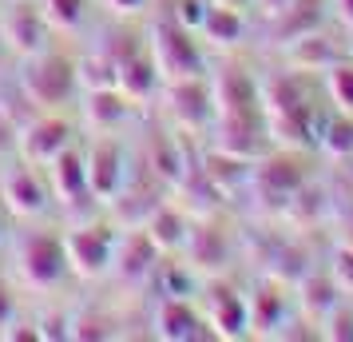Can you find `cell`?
Returning a JSON list of instances; mask_svg holds the SVG:
<instances>
[{"label": "cell", "instance_id": "obj_42", "mask_svg": "<svg viewBox=\"0 0 353 342\" xmlns=\"http://www.w3.org/2000/svg\"><path fill=\"white\" fill-rule=\"evenodd\" d=\"M254 4H262V8H266L270 17H278L282 8H290V0H254Z\"/></svg>", "mask_w": 353, "mask_h": 342}, {"label": "cell", "instance_id": "obj_18", "mask_svg": "<svg viewBox=\"0 0 353 342\" xmlns=\"http://www.w3.org/2000/svg\"><path fill=\"white\" fill-rule=\"evenodd\" d=\"M250 303V326L258 334H278V326L290 323V294L286 287H274V283H262L254 291Z\"/></svg>", "mask_w": 353, "mask_h": 342}, {"label": "cell", "instance_id": "obj_33", "mask_svg": "<svg viewBox=\"0 0 353 342\" xmlns=\"http://www.w3.org/2000/svg\"><path fill=\"white\" fill-rule=\"evenodd\" d=\"M207 8H210V0H179L175 4V20L187 28V32H199L203 20H207Z\"/></svg>", "mask_w": 353, "mask_h": 342}, {"label": "cell", "instance_id": "obj_32", "mask_svg": "<svg viewBox=\"0 0 353 342\" xmlns=\"http://www.w3.org/2000/svg\"><path fill=\"white\" fill-rule=\"evenodd\" d=\"M321 334L334 342H353V307L337 303L325 319H321Z\"/></svg>", "mask_w": 353, "mask_h": 342}, {"label": "cell", "instance_id": "obj_37", "mask_svg": "<svg viewBox=\"0 0 353 342\" xmlns=\"http://www.w3.org/2000/svg\"><path fill=\"white\" fill-rule=\"evenodd\" d=\"M0 339H8V342H40V330H36V326H20L17 319H12V323L0 330Z\"/></svg>", "mask_w": 353, "mask_h": 342}, {"label": "cell", "instance_id": "obj_30", "mask_svg": "<svg viewBox=\"0 0 353 342\" xmlns=\"http://www.w3.org/2000/svg\"><path fill=\"white\" fill-rule=\"evenodd\" d=\"M325 92H330V99H334L341 112L353 115V64L334 60V64L325 68Z\"/></svg>", "mask_w": 353, "mask_h": 342}, {"label": "cell", "instance_id": "obj_23", "mask_svg": "<svg viewBox=\"0 0 353 342\" xmlns=\"http://www.w3.org/2000/svg\"><path fill=\"white\" fill-rule=\"evenodd\" d=\"M298 303H302V310L314 319V323H321V319L341 303V287L334 283V275L305 271V275L298 278Z\"/></svg>", "mask_w": 353, "mask_h": 342}, {"label": "cell", "instance_id": "obj_2", "mask_svg": "<svg viewBox=\"0 0 353 342\" xmlns=\"http://www.w3.org/2000/svg\"><path fill=\"white\" fill-rule=\"evenodd\" d=\"M151 60L163 80H183V76H203V52L194 44V32H187L179 20L151 28Z\"/></svg>", "mask_w": 353, "mask_h": 342}, {"label": "cell", "instance_id": "obj_24", "mask_svg": "<svg viewBox=\"0 0 353 342\" xmlns=\"http://www.w3.org/2000/svg\"><path fill=\"white\" fill-rule=\"evenodd\" d=\"M203 40L214 44V48H234L242 44V36H246V17H242L239 8H226V4H210L207 8V20H203Z\"/></svg>", "mask_w": 353, "mask_h": 342}, {"label": "cell", "instance_id": "obj_36", "mask_svg": "<svg viewBox=\"0 0 353 342\" xmlns=\"http://www.w3.org/2000/svg\"><path fill=\"white\" fill-rule=\"evenodd\" d=\"M103 319H88V314H80V319H72V330H68V339H108V330H103Z\"/></svg>", "mask_w": 353, "mask_h": 342}, {"label": "cell", "instance_id": "obj_15", "mask_svg": "<svg viewBox=\"0 0 353 342\" xmlns=\"http://www.w3.org/2000/svg\"><path fill=\"white\" fill-rule=\"evenodd\" d=\"M163 88V76L155 60H151V52H128L123 60H119V92L131 99V104H139V99H151L155 92Z\"/></svg>", "mask_w": 353, "mask_h": 342}, {"label": "cell", "instance_id": "obj_20", "mask_svg": "<svg viewBox=\"0 0 353 342\" xmlns=\"http://www.w3.org/2000/svg\"><path fill=\"white\" fill-rule=\"evenodd\" d=\"M219 131H223V151H234V155H242V160L258 155V140H262L258 108L254 112H223Z\"/></svg>", "mask_w": 353, "mask_h": 342}, {"label": "cell", "instance_id": "obj_25", "mask_svg": "<svg viewBox=\"0 0 353 342\" xmlns=\"http://www.w3.org/2000/svg\"><path fill=\"white\" fill-rule=\"evenodd\" d=\"M76 80L88 92H96V88H119V60H112L108 52H92V56L76 60Z\"/></svg>", "mask_w": 353, "mask_h": 342}, {"label": "cell", "instance_id": "obj_41", "mask_svg": "<svg viewBox=\"0 0 353 342\" xmlns=\"http://www.w3.org/2000/svg\"><path fill=\"white\" fill-rule=\"evenodd\" d=\"M334 8H337V17H341V24L353 28V0H334Z\"/></svg>", "mask_w": 353, "mask_h": 342}, {"label": "cell", "instance_id": "obj_39", "mask_svg": "<svg viewBox=\"0 0 353 342\" xmlns=\"http://www.w3.org/2000/svg\"><path fill=\"white\" fill-rule=\"evenodd\" d=\"M12 319H17V303H12V294H8V287L0 283V330H4V326L12 323Z\"/></svg>", "mask_w": 353, "mask_h": 342}, {"label": "cell", "instance_id": "obj_7", "mask_svg": "<svg viewBox=\"0 0 353 342\" xmlns=\"http://www.w3.org/2000/svg\"><path fill=\"white\" fill-rule=\"evenodd\" d=\"M167 108L183 128H203L214 115V92L203 76H183V80H163Z\"/></svg>", "mask_w": 353, "mask_h": 342}, {"label": "cell", "instance_id": "obj_1", "mask_svg": "<svg viewBox=\"0 0 353 342\" xmlns=\"http://www.w3.org/2000/svg\"><path fill=\"white\" fill-rule=\"evenodd\" d=\"M20 88L40 108H60L80 88L76 60H68L64 52H52V48L32 52V56H24V68H20Z\"/></svg>", "mask_w": 353, "mask_h": 342}, {"label": "cell", "instance_id": "obj_40", "mask_svg": "<svg viewBox=\"0 0 353 342\" xmlns=\"http://www.w3.org/2000/svg\"><path fill=\"white\" fill-rule=\"evenodd\" d=\"M108 8L119 12V17H135V12H143L147 0H108Z\"/></svg>", "mask_w": 353, "mask_h": 342}, {"label": "cell", "instance_id": "obj_5", "mask_svg": "<svg viewBox=\"0 0 353 342\" xmlns=\"http://www.w3.org/2000/svg\"><path fill=\"white\" fill-rule=\"evenodd\" d=\"M88 163V196H96L99 203H115L123 183H128V151L119 140L112 135H99L92 151L83 155Z\"/></svg>", "mask_w": 353, "mask_h": 342}, {"label": "cell", "instance_id": "obj_31", "mask_svg": "<svg viewBox=\"0 0 353 342\" xmlns=\"http://www.w3.org/2000/svg\"><path fill=\"white\" fill-rule=\"evenodd\" d=\"M40 12L48 20V28H80L83 20V0H40Z\"/></svg>", "mask_w": 353, "mask_h": 342}, {"label": "cell", "instance_id": "obj_11", "mask_svg": "<svg viewBox=\"0 0 353 342\" xmlns=\"http://www.w3.org/2000/svg\"><path fill=\"white\" fill-rule=\"evenodd\" d=\"M207 323L214 326L219 339H242L250 330V303H246V294L230 291V287H219L210 294Z\"/></svg>", "mask_w": 353, "mask_h": 342}, {"label": "cell", "instance_id": "obj_28", "mask_svg": "<svg viewBox=\"0 0 353 342\" xmlns=\"http://www.w3.org/2000/svg\"><path fill=\"white\" fill-rule=\"evenodd\" d=\"M318 144L325 155H334V160H353V115H334V120H325L318 131Z\"/></svg>", "mask_w": 353, "mask_h": 342}, {"label": "cell", "instance_id": "obj_9", "mask_svg": "<svg viewBox=\"0 0 353 342\" xmlns=\"http://www.w3.org/2000/svg\"><path fill=\"white\" fill-rule=\"evenodd\" d=\"M20 155L28 163H52L64 147H72V124L60 115H36L28 128L20 131Z\"/></svg>", "mask_w": 353, "mask_h": 342}, {"label": "cell", "instance_id": "obj_17", "mask_svg": "<svg viewBox=\"0 0 353 342\" xmlns=\"http://www.w3.org/2000/svg\"><path fill=\"white\" fill-rule=\"evenodd\" d=\"M143 231L151 235V243L159 247V255H171V251H183L187 231H191V219L179 211L175 203H155L151 215H147Z\"/></svg>", "mask_w": 353, "mask_h": 342}, {"label": "cell", "instance_id": "obj_34", "mask_svg": "<svg viewBox=\"0 0 353 342\" xmlns=\"http://www.w3.org/2000/svg\"><path fill=\"white\" fill-rule=\"evenodd\" d=\"M330 275L341 291H353V243L337 247L334 251V263H330Z\"/></svg>", "mask_w": 353, "mask_h": 342}, {"label": "cell", "instance_id": "obj_26", "mask_svg": "<svg viewBox=\"0 0 353 342\" xmlns=\"http://www.w3.org/2000/svg\"><path fill=\"white\" fill-rule=\"evenodd\" d=\"M151 167H155V175L163 183L179 187V180L187 175L191 163H187V151H183L179 140H155V147H151Z\"/></svg>", "mask_w": 353, "mask_h": 342}, {"label": "cell", "instance_id": "obj_22", "mask_svg": "<svg viewBox=\"0 0 353 342\" xmlns=\"http://www.w3.org/2000/svg\"><path fill=\"white\" fill-rule=\"evenodd\" d=\"M210 92H214L219 112H254V108H262L258 84L250 80L242 68H226V76H219V84H214Z\"/></svg>", "mask_w": 353, "mask_h": 342}, {"label": "cell", "instance_id": "obj_8", "mask_svg": "<svg viewBox=\"0 0 353 342\" xmlns=\"http://www.w3.org/2000/svg\"><path fill=\"white\" fill-rule=\"evenodd\" d=\"M0 28H4L8 52H17L20 60L32 56V52H40V48H48V20H44V12H40L36 4H28V0H12V8L4 12Z\"/></svg>", "mask_w": 353, "mask_h": 342}, {"label": "cell", "instance_id": "obj_16", "mask_svg": "<svg viewBox=\"0 0 353 342\" xmlns=\"http://www.w3.org/2000/svg\"><path fill=\"white\" fill-rule=\"evenodd\" d=\"M155 334L167 342H194L203 339V319L187 298H163V307L155 310Z\"/></svg>", "mask_w": 353, "mask_h": 342}, {"label": "cell", "instance_id": "obj_19", "mask_svg": "<svg viewBox=\"0 0 353 342\" xmlns=\"http://www.w3.org/2000/svg\"><path fill=\"white\" fill-rule=\"evenodd\" d=\"M48 167H52V191H56V199H64V203L88 199V163H83V155L76 147H64Z\"/></svg>", "mask_w": 353, "mask_h": 342}, {"label": "cell", "instance_id": "obj_35", "mask_svg": "<svg viewBox=\"0 0 353 342\" xmlns=\"http://www.w3.org/2000/svg\"><path fill=\"white\" fill-rule=\"evenodd\" d=\"M36 330H40V339H68L72 319H68L64 310H48V314L36 319Z\"/></svg>", "mask_w": 353, "mask_h": 342}, {"label": "cell", "instance_id": "obj_4", "mask_svg": "<svg viewBox=\"0 0 353 342\" xmlns=\"http://www.w3.org/2000/svg\"><path fill=\"white\" fill-rule=\"evenodd\" d=\"M115 239L112 227H99V223H88V227H72L64 235V255H68V271L80 278H103L112 275L115 263Z\"/></svg>", "mask_w": 353, "mask_h": 342}, {"label": "cell", "instance_id": "obj_44", "mask_svg": "<svg viewBox=\"0 0 353 342\" xmlns=\"http://www.w3.org/2000/svg\"><path fill=\"white\" fill-rule=\"evenodd\" d=\"M4 56H8V44H4V28H0V68H4Z\"/></svg>", "mask_w": 353, "mask_h": 342}, {"label": "cell", "instance_id": "obj_43", "mask_svg": "<svg viewBox=\"0 0 353 342\" xmlns=\"http://www.w3.org/2000/svg\"><path fill=\"white\" fill-rule=\"evenodd\" d=\"M210 4H226V8H239V12H246L254 0H210Z\"/></svg>", "mask_w": 353, "mask_h": 342}, {"label": "cell", "instance_id": "obj_21", "mask_svg": "<svg viewBox=\"0 0 353 342\" xmlns=\"http://www.w3.org/2000/svg\"><path fill=\"white\" fill-rule=\"evenodd\" d=\"M286 60L290 68H298V72H325V68L337 60V48L330 36H321L318 28L314 32H302L294 36V40H286Z\"/></svg>", "mask_w": 353, "mask_h": 342}, {"label": "cell", "instance_id": "obj_6", "mask_svg": "<svg viewBox=\"0 0 353 342\" xmlns=\"http://www.w3.org/2000/svg\"><path fill=\"white\" fill-rule=\"evenodd\" d=\"M0 199L4 207L20 219H36V215L48 211V187L44 180L32 171V163H12L4 175H0Z\"/></svg>", "mask_w": 353, "mask_h": 342}, {"label": "cell", "instance_id": "obj_27", "mask_svg": "<svg viewBox=\"0 0 353 342\" xmlns=\"http://www.w3.org/2000/svg\"><path fill=\"white\" fill-rule=\"evenodd\" d=\"M203 175H207L214 187H234L239 180H246L250 175V167H246V160L242 155H234V151H210L207 160H203Z\"/></svg>", "mask_w": 353, "mask_h": 342}, {"label": "cell", "instance_id": "obj_13", "mask_svg": "<svg viewBox=\"0 0 353 342\" xmlns=\"http://www.w3.org/2000/svg\"><path fill=\"white\" fill-rule=\"evenodd\" d=\"M83 120L88 128L99 131V135H112L131 120V99L119 92V88H96L88 92V104H83Z\"/></svg>", "mask_w": 353, "mask_h": 342}, {"label": "cell", "instance_id": "obj_10", "mask_svg": "<svg viewBox=\"0 0 353 342\" xmlns=\"http://www.w3.org/2000/svg\"><path fill=\"white\" fill-rule=\"evenodd\" d=\"M250 175H254V187L266 199H274V203H286V199L305 183V167L298 160H290V155H266V160L258 163Z\"/></svg>", "mask_w": 353, "mask_h": 342}, {"label": "cell", "instance_id": "obj_38", "mask_svg": "<svg viewBox=\"0 0 353 342\" xmlns=\"http://www.w3.org/2000/svg\"><path fill=\"white\" fill-rule=\"evenodd\" d=\"M17 140H20V131L12 128V120L4 115V108H0V155H4V151H12Z\"/></svg>", "mask_w": 353, "mask_h": 342}, {"label": "cell", "instance_id": "obj_14", "mask_svg": "<svg viewBox=\"0 0 353 342\" xmlns=\"http://www.w3.org/2000/svg\"><path fill=\"white\" fill-rule=\"evenodd\" d=\"M155 267H159V247L151 243V235H147L143 227L135 231L131 239H123V243L115 247L112 271L123 278V283H139V278H147Z\"/></svg>", "mask_w": 353, "mask_h": 342}, {"label": "cell", "instance_id": "obj_3", "mask_svg": "<svg viewBox=\"0 0 353 342\" xmlns=\"http://www.w3.org/2000/svg\"><path fill=\"white\" fill-rule=\"evenodd\" d=\"M17 267L28 287L52 291L60 287V278L68 275V255H64V239L48 235V231H28L17 247Z\"/></svg>", "mask_w": 353, "mask_h": 342}, {"label": "cell", "instance_id": "obj_29", "mask_svg": "<svg viewBox=\"0 0 353 342\" xmlns=\"http://www.w3.org/2000/svg\"><path fill=\"white\" fill-rule=\"evenodd\" d=\"M278 32H282V40H294V36L302 32H314L321 24V12H318V0H290V8H282L278 12Z\"/></svg>", "mask_w": 353, "mask_h": 342}, {"label": "cell", "instance_id": "obj_12", "mask_svg": "<svg viewBox=\"0 0 353 342\" xmlns=\"http://www.w3.org/2000/svg\"><path fill=\"white\" fill-rule=\"evenodd\" d=\"M187 259H191V271H203V275H214V271H223L226 267V255H230V247H226V235L214 223H191L187 231Z\"/></svg>", "mask_w": 353, "mask_h": 342}]
</instances>
